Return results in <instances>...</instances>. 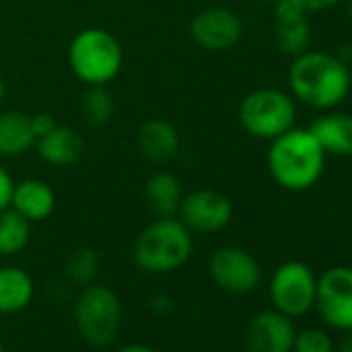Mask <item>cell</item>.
Returning a JSON list of instances; mask_svg holds the SVG:
<instances>
[{
	"label": "cell",
	"instance_id": "6da1fadb",
	"mask_svg": "<svg viewBox=\"0 0 352 352\" xmlns=\"http://www.w3.org/2000/svg\"><path fill=\"white\" fill-rule=\"evenodd\" d=\"M288 87L296 102L317 110H331L346 100L352 79L348 65L338 54L307 50L292 58Z\"/></svg>",
	"mask_w": 352,
	"mask_h": 352
},
{
	"label": "cell",
	"instance_id": "7a4b0ae2",
	"mask_svg": "<svg viewBox=\"0 0 352 352\" xmlns=\"http://www.w3.org/2000/svg\"><path fill=\"white\" fill-rule=\"evenodd\" d=\"M325 151L309 129H288L270 141L267 170L278 187L300 193L311 189L323 174Z\"/></svg>",
	"mask_w": 352,
	"mask_h": 352
},
{
	"label": "cell",
	"instance_id": "3957f363",
	"mask_svg": "<svg viewBox=\"0 0 352 352\" xmlns=\"http://www.w3.org/2000/svg\"><path fill=\"white\" fill-rule=\"evenodd\" d=\"M193 255V232L179 218H155L137 236L133 259L147 274H170Z\"/></svg>",
	"mask_w": 352,
	"mask_h": 352
},
{
	"label": "cell",
	"instance_id": "277c9868",
	"mask_svg": "<svg viewBox=\"0 0 352 352\" xmlns=\"http://www.w3.org/2000/svg\"><path fill=\"white\" fill-rule=\"evenodd\" d=\"M69 67L85 85H108L124 63L122 44L114 34L102 28H87L75 34L69 44Z\"/></svg>",
	"mask_w": 352,
	"mask_h": 352
},
{
	"label": "cell",
	"instance_id": "5b68a950",
	"mask_svg": "<svg viewBox=\"0 0 352 352\" xmlns=\"http://www.w3.org/2000/svg\"><path fill=\"white\" fill-rule=\"evenodd\" d=\"M239 120L251 137L272 141L294 126L296 102L282 89L261 87L243 98Z\"/></svg>",
	"mask_w": 352,
	"mask_h": 352
},
{
	"label": "cell",
	"instance_id": "8992f818",
	"mask_svg": "<svg viewBox=\"0 0 352 352\" xmlns=\"http://www.w3.org/2000/svg\"><path fill=\"white\" fill-rule=\"evenodd\" d=\"M75 323L83 340L91 346H108L120 331L122 307L118 294L102 284H89L75 300Z\"/></svg>",
	"mask_w": 352,
	"mask_h": 352
},
{
	"label": "cell",
	"instance_id": "52a82bcc",
	"mask_svg": "<svg viewBox=\"0 0 352 352\" xmlns=\"http://www.w3.org/2000/svg\"><path fill=\"white\" fill-rule=\"evenodd\" d=\"M317 278L302 261H284L270 280V298L276 311L294 319L307 315L315 307Z\"/></svg>",
	"mask_w": 352,
	"mask_h": 352
},
{
	"label": "cell",
	"instance_id": "ba28073f",
	"mask_svg": "<svg viewBox=\"0 0 352 352\" xmlns=\"http://www.w3.org/2000/svg\"><path fill=\"white\" fill-rule=\"evenodd\" d=\"M315 307L321 319L342 331L352 329V270L346 265L329 267L317 278Z\"/></svg>",
	"mask_w": 352,
	"mask_h": 352
},
{
	"label": "cell",
	"instance_id": "9c48e42d",
	"mask_svg": "<svg viewBox=\"0 0 352 352\" xmlns=\"http://www.w3.org/2000/svg\"><path fill=\"white\" fill-rule=\"evenodd\" d=\"M234 216L232 201L214 189H197L191 193L183 195L181 208H179V218L191 232H201V234H214L224 230Z\"/></svg>",
	"mask_w": 352,
	"mask_h": 352
},
{
	"label": "cell",
	"instance_id": "30bf717a",
	"mask_svg": "<svg viewBox=\"0 0 352 352\" xmlns=\"http://www.w3.org/2000/svg\"><path fill=\"white\" fill-rule=\"evenodd\" d=\"M214 284L230 294H247L257 288L261 267L257 259L241 247H222L210 259Z\"/></svg>",
	"mask_w": 352,
	"mask_h": 352
},
{
	"label": "cell",
	"instance_id": "8fae6325",
	"mask_svg": "<svg viewBox=\"0 0 352 352\" xmlns=\"http://www.w3.org/2000/svg\"><path fill=\"white\" fill-rule=\"evenodd\" d=\"M189 32L199 48L208 52H226L241 42L243 21L226 7H210L191 19Z\"/></svg>",
	"mask_w": 352,
	"mask_h": 352
},
{
	"label": "cell",
	"instance_id": "7c38bea8",
	"mask_svg": "<svg viewBox=\"0 0 352 352\" xmlns=\"http://www.w3.org/2000/svg\"><path fill=\"white\" fill-rule=\"evenodd\" d=\"M296 329L276 309L257 313L245 329V352H292Z\"/></svg>",
	"mask_w": 352,
	"mask_h": 352
},
{
	"label": "cell",
	"instance_id": "4fadbf2b",
	"mask_svg": "<svg viewBox=\"0 0 352 352\" xmlns=\"http://www.w3.org/2000/svg\"><path fill=\"white\" fill-rule=\"evenodd\" d=\"M11 208L28 218L32 224L44 222L56 210V193L42 179H23L13 187Z\"/></svg>",
	"mask_w": 352,
	"mask_h": 352
},
{
	"label": "cell",
	"instance_id": "5bb4252c",
	"mask_svg": "<svg viewBox=\"0 0 352 352\" xmlns=\"http://www.w3.org/2000/svg\"><path fill=\"white\" fill-rule=\"evenodd\" d=\"M137 147L145 160L166 164L179 153L181 137L172 122L164 118H149L137 131Z\"/></svg>",
	"mask_w": 352,
	"mask_h": 352
},
{
	"label": "cell",
	"instance_id": "9a60e30c",
	"mask_svg": "<svg viewBox=\"0 0 352 352\" xmlns=\"http://www.w3.org/2000/svg\"><path fill=\"white\" fill-rule=\"evenodd\" d=\"M40 157L54 168H69L77 164L85 153V141L73 126L56 124L50 133L36 141Z\"/></svg>",
	"mask_w": 352,
	"mask_h": 352
},
{
	"label": "cell",
	"instance_id": "2e32d148",
	"mask_svg": "<svg viewBox=\"0 0 352 352\" xmlns=\"http://www.w3.org/2000/svg\"><path fill=\"white\" fill-rule=\"evenodd\" d=\"M183 185L172 172L160 170L153 172L145 181L143 187V201L149 214L155 218H174L179 214L183 201Z\"/></svg>",
	"mask_w": 352,
	"mask_h": 352
},
{
	"label": "cell",
	"instance_id": "e0dca14e",
	"mask_svg": "<svg viewBox=\"0 0 352 352\" xmlns=\"http://www.w3.org/2000/svg\"><path fill=\"white\" fill-rule=\"evenodd\" d=\"M325 155H352V114L329 112L313 120L309 126Z\"/></svg>",
	"mask_w": 352,
	"mask_h": 352
},
{
	"label": "cell",
	"instance_id": "ac0fdd59",
	"mask_svg": "<svg viewBox=\"0 0 352 352\" xmlns=\"http://www.w3.org/2000/svg\"><path fill=\"white\" fill-rule=\"evenodd\" d=\"M38 137L32 124V114L19 110L0 112V157L23 155L36 145Z\"/></svg>",
	"mask_w": 352,
	"mask_h": 352
},
{
	"label": "cell",
	"instance_id": "d6986e66",
	"mask_svg": "<svg viewBox=\"0 0 352 352\" xmlns=\"http://www.w3.org/2000/svg\"><path fill=\"white\" fill-rule=\"evenodd\" d=\"M34 280L23 267H0V315H15L23 311L34 300Z\"/></svg>",
	"mask_w": 352,
	"mask_h": 352
},
{
	"label": "cell",
	"instance_id": "ffe728a7",
	"mask_svg": "<svg viewBox=\"0 0 352 352\" xmlns=\"http://www.w3.org/2000/svg\"><path fill=\"white\" fill-rule=\"evenodd\" d=\"M32 239V222L13 208L0 212V255L21 253Z\"/></svg>",
	"mask_w": 352,
	"mask_h": 352
},
{
	"label": "cell",
	"instance_id": "44dd1931",
	"mask_svg": "<svg viewBox=\"0 0 352 352\" xmlns=\"http://www.w3.org/2000/svg\"><path fill=\"white\" fill-rule=\"evenodd\" d=\"M81 114L87 124L91 126H104L112 120L116 112V104L112 94L106 89V85H87L81 96Z\"/></svg>",
	"mask_w": 352,
	"mask_h": 352
},
{
	"label": "cell",
	"instance_id": "7402d4cb",
	"mask_svg": "<svg viewBox=\"0 0 352 352\" xmlns=\"http://www.w3.org/2000/svg\"><path fill=\"white\" fill-rule=\"evenodd\" d=\"M311 25L307 19L292 23H276V46L286 56H298L309 50Z\"/></svg>",
	"mask_w": 352,
	"mask_h": 352
},
{
	"label": "cell",
	"instance_id": "603a6c76",
	"mask_svg": "<svg viewBox=\"0 0 352 352\" xmlns=\"http://www.w3.org/2000/svg\"><path fill=\"white\" fill-rule=\"evenodd\" d=\"M67 272L73 282H77L81 286H89V284H94V280L100 272V255L89 247H79L69 255Z\"/></svg>",
	"mask_w": 352,
	"mask_h": 352
},
{
	"label": "cell",
	"instance_id": "cb8c5ba5",
	"mask_svg": "<svg viewBox=\"0 0 352 352\" xmlns=\"http://www.w3.org/2000/svg\"><path fill=\"white\" fill-rule=\"evenodd\" d=\"M292 352H333V342L325 329L307 327L294 336Z\"/></svg>",
	"mask_w": 352,
	"mask_h": 352
},
{
	"label": "cell",
	"instance_id": "d4e9b609",
	"mask_svg": "<svg viewBox=\"0 0 352 352\" xmlns=\"http://www.w3.org/2000/svg\"><path fill=\"white\" fill-rule=\"evenodd\" d=\"M276 5V23H292L307 19V11L296 3V0H278Z\"/></svg>",
	"mask_w": 352,
	"mask_h": 352
},
{
	"label": "cell",
	"instance_id": "484cf974",
	"mask_svg": "<svg viewBox=\"0 0 352 352\" xmlns=\"http://www.w3.org/2000/svg\"><path fill=\"white\" fill-rule=\"evenodd\" d=\"M13 187H15L13 176L7 172V168H3V164H0V212L7 210V208H11Z\"/></svg>",
	"mask_w": 352,
	"mask_h": 352
},
{
	"label": "cell",
	"instance_id": "4316f807",
	"mask_svg": "<svg viewBox=\"0 0 352 352\" xmlns=\"http://www.w3.org/2000/svg\"><path fill=\"white\" fill-rule=\"evenodd\" d=\"M32 124H34V131H36V137L40 139L42 135L50 133L58 122L52 114L48 112H38V114H32Z\"/></svg>",
	"mask_w": 352,
	"mask_h": 352
},
{
	"label": "cell",
	"instance_id": "83f0119b",
	"mask_svg": "<svg viewBox=\"0 0 352 352\" xmlns=\"http://www.w3.org/2000/svg\"><path fill=\"white\" fill-rule=\"evenodd\" d=\"M296 3H298L307 13H319V11L333 9L336 5L342 3V0H296Z\"/></svg>",
	"mask_w": 352,
	"mask_h": 352
},
{
	"label": "cell",
	"instance_id": "f1b7e54d",
	"mask_svg": "<svg viewBox=\"0 0 352 352\" xmlns=\"http://www.w3.org/2000/svg\"><path fill=\"white\" fill-rule=\"evenodd\" d=\"M338 352H352V329L346 331V336L342 338V342L338 346Z\"/></svg>",
	"mask_w": 352,
	"mask_h": 352
},
{
	"label": "cell",
	"instance_id": "f546056e",
	"mask_svg": "<svg viewBox=\"0 0 352 352\" xmlns=\"http://www.w3.org/2000/svg\"><path fill=\"white\" fill-rule=\"evenodd\" d=\"M118 352H155V350L149 348V346H143V344H131V346L120 348Z\"/></svg>",
	"mask_w": 352,
	"mask_h": 352
},
{
	"label": "cell",
	"instance_id": "4dcf8cb0",
	"mask_svg": "<svg viewBox=\"0 0 352 352\" xmlns=\"http://www.w3.org/2000/svg\"><path fill=\"white\" fill-rule=\"evenodd\" d=\"M5 94H7V85H5V79L0 77V104H3V100H5Z\"/></svg>",
	"mask_w": 352,
	"mask_h": 352
},
{
	"label": "cell",
	"instance_id": "1f68e13d",
	"mask_svg": "<svg viewBox=\"0 0 352 352\" xmlns=\"http://www.w3.org/2000/svg\"><path fill=\"white\" fill-rule=\"evenodd\" d=\"M348 19H350V23H352V0H348Z\"/></svg>",
	"mask_w": 352,
	"mask_h": 352
},
{
	"label": "cell",
	"instance_id": "d6a6232c",
	"mask_svg": "<svg viewBox=\"0 0 352 352\" xmlns=\"http://www.w3.org/2000/svg\"><path fill=\"white\" fill-rule=\"evenodd\" d=\"M348 71H350V79H352V60L348 63Z\"/></svg>",
	"mask_w": 352,
	"mask_h": 352
},
{
	"label": "cell",
	"instance_id": "836d02e7",
	"mask_svg": "<svg viewBox=\"0 0 352 352\" xmlns=\"http://www.w3.org/2000/svg\"><path fill=\"white\" fill-rule=\"evenodd\" d=\"M259 3H278V0H259Z\"/></svg>",
	"mask_w": 352,
	"mask_h": 352
},
{
	"label": "cell",
	"instance_id": "e575fe53",
	"mask_svg": "<svg viewBox=\"0 0 352 352\" xmlns=\"http://www.w3.org/2000/svg\"><path fill=\"white\" fill-rule=\"evenodd\" d=\"M0 352H5V346H3V342H0Z\"/></svg>",
	"mask_w": 352,
	"mask_h": 352
}]
</instances>
